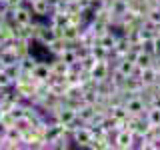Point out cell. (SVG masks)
I'll return each mask as SVG.
<instances>
[{
	"mask_svg": "<svg viewBox=\"0 0 160 150\" xmlns=\"http://www.w3.org/2000/svg\"><path fill=\"white\" fill-rule=\"evenodd\" d=\"M112 60H96L94 62V66L88 70L90 76H92L96 82H102V80H106L110 76V72H112Z\"/></svg>",
	"mask_w": 160,
	"mask_h": 150,
	"instance_id": "cell-1",
	"label": "cell"
},
{
	"mask_svg": "<svg viewBox=\"0 0 160 150\" xmlns=\"http://www.w3.org/2000/svg\"><path fill=\"white\" fill-rule=\"evenodd\" d=\"M72 142L78 148H88L90 142H92V130H90V126H86V124L78 126L72 132Z\"/></svg>",
	"mask_w": 160,
	"mask_h": 150,
	"instance_id": "cell-2",
	"label": "cell"
},
{
	"mask_svg": "<svg viewBox=\"0 0 160 150\" xmlns=\"http://www.w3.org/2000/svg\"><path fill=\"white\" fill-rule=\"evenodd\" d=\"M114 144L118 150H132L134 146V134L128 128H122L118 132H114Z\"/></svg>",
	"mask_w": 160,
	"mask_h": 150,
	"instance_id": "cell-3",
	"label": "cell"
},
{
	"mask_svg": "<svg viewBox=\"0 0 160 150\" xmlns=\"http://www.w3.org/2000/svg\"><path fill=\"white\" fill-rule=\"evenodd\" d=\"M124 106L128 108V114H130V116H142V114L146 112V104L142 102V98H140L138 94H132L130 98H126Z\"/></svg>",
	"mask_w": 160,
	"mask_h": 150,
	"instance_id": "cell-4",
	"label": "cell"
},
{
	"mask_svg": "<svg viewBox=\"0 0 160 150\" xmlns=\"http://www.w3.org/2000/svg\"><path fill=\"white\" fill-rule=\"evenodd\" d=\"M114 70H118L122 76H134L136 74V64H134L132 58L122 56V58L114 60Z\"/></svg>",
	"mask_w": 160,
	"mask_h": 150,
	"instance_id": "cell-5",
	"label": "cell"
},
{
	"mask_svg": "<svg viewBox=\"0 0 160 150\" xmlns=\"http://www.w3.org/2000/svg\"><path fill=\"white\" fill-rule=\"evenodd\" d=\"M48 24L54 28H64L70 24V14L66 10H52L48 16Z\"/></svg>",
	"mask_w": 160,
	"mask_h": 150,
	"instance_id": "cell-6",
	"label": "cell"
},
{
	"mask_svg": "<svg viewBox=\"0 0 160 150\" xmlns=\"http://www.w3.org/2000/svg\"><path fill=\"white\" fill-rule=\"evenodd\" d=\"M50 74H52V70H50V62L38 60L36 66H34V70H32L34 80H38V82H46V80L50 78Z\"/></svg>",
	"mask_w": 160,
	"mask_h": 150,
	"instance_id": "cell-7",
	"label": "cell"
},
{
	"mask_svg": "<svg viewBox=\"0 0 160 150\" xmlns=\"http://www.w3.org/2000/svg\"><path fill=\"white\" fill-rule=\"evenodd\" d=\"M30 8H32L34 16H42V18H48L50 12H52V6H50L48 0H32Z\"/></svg>",
	"mask_w": 160,
	"mask_h": 150,
	"instance_id": "cell-8",
	"label": "cell"
},
{
	"mask_svg": "<svg viewBox=\"0 0 160 150\" xmlns=\"http://www.w3.org/2000/svg\"><path fill=\"white\" fill-rule=\"evenodd\" d=\"M134 64H136V68H148L154 64V54L150 52H144V50H134Z\"/></svg>",
	"mask_w": 160,
	"mask_h": 150,
	"instance_id": "cell-9",
	"label": "cell"
},
{
	"mask_svg": "<svg viewBox=\"0 0 160 150\" xmlns=\"http://www.w3.org/2000/svg\"><path fill=\"white\" fill-rule=\"evenodd\" d=\"M80 32H82V28H80V26H76V24H68V26L62 28L60 36L66 40V42H70V44H76L78 38H80Z\"/></svg>",
	"mask_w": 160,
	"mask_h": 150,
	"instance_id": "cell-10",
	"label": "cell"
},
{
	"mask_svg": "<svg viewBox=\"0 0 160 150\" xmlns=\"http://www.w3.org/2000/svg\"><path fill=\"white\" fill-rule=\"evenodd\" d=\"M68 68L70 66L64 62L62 58H58V56H54V60L50 62V70H52V74H58V76H66Z\"/></svg>",
	"mask_w": 160,
	"mask_h": 150,
	"instance_id": "cell-11",
	"label": "cell"
},
{
	"mask_svg": "<svg viewBox=\"0 0 160 150\" xmlns=\"http://www.w3.org/2000/svg\"><path fill=\"white\" fill-rule=\"evenodd\" d=\"M90 54H92L96 60H110V50L104 48L102 44H98V42L90 46Z\"/></svg>",
	"mask_w": 160,
	"mask_h": 150,
	"instance_id": "cell-12",
	"label": "cell"
},
{
	"mask_svg": "<svg viewBox=\"0 0 160 150\" xmlns=\"http://www.w3.org/2000/svg\"><path fill=\"white\" fill-rule=\"evenodd\" d=\"M58 58H62L64 62L68 64V66H72V64H76L78 62V56H76V50H74L72 46H68V48H64L62 52L58 54Z\"/></svg>",
	"mask_w": 160,
	"mask_h": 150,
	"instance_id": "cell-13",
	"label": "cell"
},
{
	"mask_svg": "<svg viewBox=\"0 0 160 150\" xmlns=\"http://www.w3.org/2000/svg\"><path fill=\"white\" fill-rule=\"evenodd\" d=\"M144 116H146L148 124H156V126H160V108L158 106H148L146 112H144Z\"/></svg>",
	"mask_w": 160,
	"mask_h": 150,
	"instance_id": "cell-14",
	"label": "cell"
},
{
	"mask_svg": "<svg viewBox=\"0 0 160 150\" xmlns=\"http://www.w3.org/2000/svg\"><path fill=\"white\" fill-rule=\"evenodd\" d=\"M146 18H148L152 24H158V22H160V12H158V8H150L148 12H146Z\"/></svg>",
	"mask_w": 160,
	"mask_h": 150,
	"instance_id": "cell-15",
	"label": "cell"
},
{
	"mask_svg": "<svg viewBox=\"0 0 160 150\" xmlns=\"http://www.w3.org/2000/svg\"><path fill=\"white\" fill-rule=\"evenodd\" d=\"M152 44H154V56H160V36H154Z\"/></svg>",
	"mask_w": 160,
	"mask_h": 150,
	"instance_id": "cell-16",
	"label": "cell"
},
{
	"mask_svg": "<svg viewBox=\"0 0 160 150\" xmlns=\"http://www.w3.org/2000/svg\"><path fill=\"white\" fill-rule=\"evenodd\" d=\"M4 2L8 4V8H16V6H20V4H24L26 0H4Z\"/></svg>",
	"mask_w": 160,
	"mask_h": 150,
	"instance_id": "cell-17",
	"label": "cell"
},
{
	"mask_svg": "<svg viewBox=\"0 0 160 150\" xmlns=\"http://www.w3.org/2000/svg\"><path fill=\"white\" fill-rule=\"evenodd\" d=\"M154 32H156V36H160V22L156 24V28H154Z\"/></svg>",
	"mask_w": 160,
	"mask_h": 150,
	"instance_id": "cell-18",
	"label": "cell"
},
{
	"mask_svg": "<svg viewBox=\"0 0 160 150\" xmlns=\"http://www.w3.org/2000/svg\"><path fill=\"white\" fill-rule=\"evenodd\" d=\"M156 8H158V12H160V2H158V6H156Z\"/></svg>",
	"mask_w": 160,
	"mask_h": 150,
	"instance_id": "cell-19",
	"label": "cell"
},
{
	"mask_svg": "<svg viewBox=\"0 0 160 150\" xmlns=\"http://www.w3.org/2000/svg\"><path fill=\"white\" fill-rule=\"evenodd\" d=\"M72 2H78V0H72Z\"/></svg>",
	"mask_w": 160,
	"mask_h": 150,
	"instance_id": "cell-20",
	"label": "cell"
}]
</instances>
